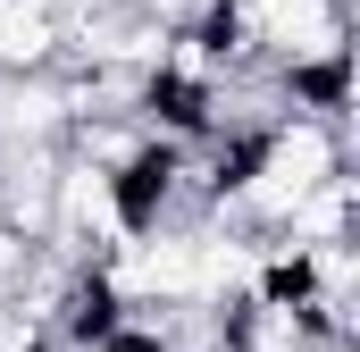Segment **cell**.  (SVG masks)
I'll return each mask as SVG.
<instances>
[{
    "mask_svg": "<svg viewBox=\"0 0 360 352\" xmlns=\"http://www.w3.org/2000/svg\"><path fill=\"white\" fill-rule=\"evenodd\" d=\"M352 218H360V176H327L310 201H293V218L276 227L269 244H285V252H319V244H352Z\"/></svg>",
    "mask_w": 360,
    "mask_h": 352,
    "instance_id": "6da1fadb",
    "label": "cell"
},
{
    "mask_svg": "<svg viewBox=\"0 0 360 352\" xmlns=\"http://www.w3.org/2000/svg\"><path fill=\"white\" fill-rule=\"evenodd\" d=\"M34 252H42V244H25V235H8V227H0V302H17V285H25Z\"/></svg>",
    "mask_w": 360,
    "mask_h": 352,
    "instance_id": "7a4b0ae2",
    "label": "cell"
}]
</instances>
